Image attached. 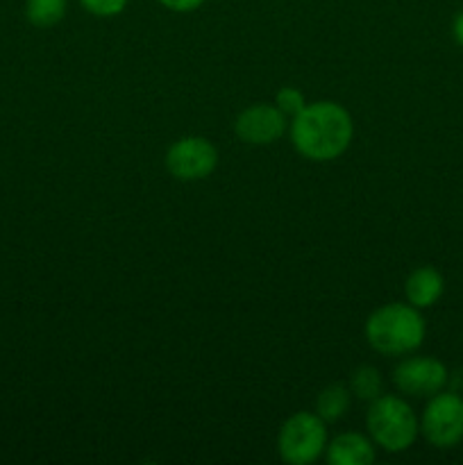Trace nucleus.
Wrapping results in <instances>:
<instances>
[{"instance_id":"obj_14","label":"nucleus","mask_w":463,"mask_h":465,"mask_svg":"<svg viewBox=\"0 0 463 465\" xmlns=\"http://www.w3.org/2000/svg\"><path fill=\"white\" fill-rule=\"evenodd\" d=\"M307 100H304V94L298 89V86H281L275 94V107L284 114L286 118L298 116L304 109Z\"/></svg>"},{"instance_id":"obj_7","label":"nucleus","mask_w":463,"mask_h":465,"mask_svg":"<svg viewBox=\"0 0 463 465\" xmlns=\"http://www.w3.org/2000/svg\"><path fill=\"white\" fill-rule=\"evenodd\" d=\"M448 366L436 357H407L393 368V384L409 398H427L445 391Z\"/></svg>"},{"instance_id":"obj_5","label":"nucleus","mask_w":463,"mask_h":465,"mask_svg":"<svg viewBox=\"0 0 463 465\" xmlns=\"http://www.w3.org/2000/svg\"><path fill=\"white\" fill-rule=\"evenodd\" d=\"M420 434L438 450L457 448L463 440V398L454 391L431 395L420 418Z\"/></svg>"},{"instance_id":"obj_2","label":"nucleus","mask_w":463,"mask_h":465,"mask_svg":"<svg viewBox=\"0 0 463 465\" xmlns=\"http://www.w3.org/2000/svg\"><path fill=\"white\" fill-rule=\"evenodd\" d=\"M427 334L420 309L409 302H389L375 309L366 321V341L384 357H404L416 352Z\"/></svg>"},{"instance_id":"obj_15","label":"nucleus","mask_w":463,"mask_h":465,"mask_svg":"<svg viewBox=\"0 0 463 465\" xmlns=\"http://www.w3.org/2000/svg\"><path fill=\"white\" fill-rule=\"evenodd\" d=\"M82 7L98 18H113L125 12L127 0H80Z\"/></svg>"},{"instance_id":"obj_11","label":"nucleus","mask_w":463,"mask_h":465,"mask_svg":"<svg viewBox=\"0 0 463 465\" xmlns=\"http://www.w3.org/2000/svg\"><path fill=\"white\" fill-rule=\"evenodd\" d=\"M350 404H352V393H350L348 386L330 384L318 393L313 411L325 422H339L340 418L348 416Z\"/></svg>"},{"instance_id":"obj_16","label":"nucleus","mask_w":463,"mask_h":465,"mask_svg":"<svg viewBox=\"0 0 463 465\" xmlns=\"http://www.w3.org/2000/svg\"><path fill=\"white\" fill-rule=\"evenodd\" d=\"M162 7L171 9V12H180V14H186V12H195L198 7H202L204 0H157Z\"/></svg>"},{"instance_id":"obj_4","label":"nucleus","mask_w":463,"mask_h":465,"mask_svg":"<svg viewBox=\"0 0 463 465\" xmlns=\"http://www.w3.org/2000/svg\"><path fill=\"white\" fill-rule=\"evenodd\" d=\"M327 422L316 411H298L281 425L277 452L289 465H311L327 450Z\"/></svg>"},{"instance_id":"obj_12","label":"nucleus","mask_w":463,"mask_h":465,"mask_svg":"<svg viewBox=\"0 0 463 465\" xmlns=\"http://www.w3.org/2000/svg\"><path fill=\"white\" fill-rule=\"evenodd\" d=\"M348 389L354 398L363 400V402H372L379 395H384V377L377 368L361 366L350 375Z\"/></svg>"},{"instance_id":"obj_13","label":"nucleus","mask_w":463,"mask_h":465,"mask_svg":"<svg viewBox=\"0 0 463 465\" xmlns=\"http://www.w3.org/2000/svg\"><path fill=\"white\" fill-rule=\"evenodd\" d=\"M68 0H25V18L34 27H53L64 21Z\"/></svg>"},{"instance_id":"obj_1","label":"nucleus","mask_w":463,"mask_h":465,"mask_svg":"<svg viewBox=\"0 0 463 465\" xmlns=\"http://www.w3.org/2000/svg\"><path fill=\"white\" fill-rule=\"evenodd\" d=\"M291 143L309 162H334L350 148L354 123L348 109L334 100L307 103L291 118Z\"/></svg>"},{"instance_id":"obj_6","label":"nucleus","mask_w":463,"mask_h":465,"mask_svg":"<svg viewBox=\"0 0 463 465\" xmlns=\"http://www.w3.org/2000/svg\"><path fill=\"white\" fill-rule=\"evenodd\" d=\"M166 171L180 182L207 180L218 166V150L204 136H182L166 150Z\"/></svg>"},{"instance_id":"obj_17","label":"nucleus","mask_w":463,"mask_h":465,"mask_svg":"<svg viewBox=\"0 0 463 465\" xmlns=\"http://www.w3.org/2000/svg\"><path fill=\"white\" fill-rule=\"evenodd\" d=\"M452 35H454V41H457V44L463 48V9L457 14V16H454Z\"/></svg>"},{"instance_id":"obj_9","label":"nucleus","mask_w":463,"mask_h":465,"mask_svg":"<svg viewBox=\"0 0 463 465\" xmlns=\"http://www.w3.org/2000/svg\"><path fill=\"white\" fill-rule=\"evenodd\" d=\"M375 443L357 431H345L327 443L325 459L330 465H370L375 461Z\"/></svg>"},{"instance_id":"obj_3","label":"nucleus","mask_w":463,"mask_h":465,"mask_svg":"<svg viewBox=\"0 0 463 465\" xmlns=\"http://www.w3.org/2000/svg\"><path fill=\"white\" fill-rule=\"evenodd\" d=\"M366 427L372 443L389 454L407 452L420 436V420L407 400L398 395H379L366 413Z\"/></svg>"},{"instance_id":"obj_8","label":"nucleus","mask_w":463,"mask_h":465,"mask_svg":"<svg viewBox=\"0 0 463 465\" xmlns=\"http://www.w3.org/2000/svg\"><path fill=\"white\" fill-rule=\"evenodd\" d=\"M289 118L275 104H252L234 121V132L248 145H271L284 136Z\"/></svg>"},{"instance_id":"obj_10","label":"nucleus","mask_w":463,"mask_h":465,"mask_svg":"<svg viewBox=\"0 0 463 465\" xmlns=\"http://www.w3.org/2000/svg\"><path fill=\"white\" fill-rule=\"evenodd\" d=\"M445 280L434 266H420L409 272L404 282V298L416 309H429L443 298Z\"/></svg>"}]
</instances>
